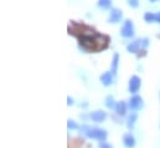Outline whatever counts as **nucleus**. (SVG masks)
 <instances>
[{"label":"nucleus","instance_id":"obj_1","mask_svg":"<svg viewBox=\"0 0 160 148\" xmlns=\"http://www.w3.org/2000/svg\"><path fill=\"white\" fill-rule=\"evenodd\" d=\"M81 132L88 137V138H92V140H96L98 142H104L108 137V133L106 130H102V128H98V127H89L87 124H83L80 128Z\"/></svg>","mask_w":160,"mask_h":148},{"label":"nucleus","instance_id":"obj_2","mask_svg":"<svg viewBox=\"0 0 160 148\" xmlns=\"http://www.w3.org/2000/svg\"><path fill=\"white\" fill-rule=\"evenodd\" d=\"M97 35V34H96ZM94 35V36H96ZM94 36H80L78 39V44L80 47L84 51H97L96 49V40Z\"/></svg>","mask_w":160,"mask_h":148},{"label":"nucleus","instance_id":"obj_3","mask_svg":"<svg viewBox=\"0 0 160 148\" xmlns=\"http://www.w3.org/2000/svg\"><path fill=\"white\" fill-rule=\"evenodd\" d=\"M120 35L125 39H129V37L134 36V25H133V21L127 19L120 29Z\"/></svg>","mask_w":160,"mask_h":148},{"label":"nucleus","instance_id":"obj_4","mask_svg":"<svg viewBox=\"0 0 160 148\" xmlns=\"http://www.w3.org/2000/svg\"><path fill=\"white\" fill-rule=\"evenodd\" d=\"M143 105H144L143 103V98L140 96H138V95L132 96L130 100L128 101V107L133 112H137L139 111V110H142L143 108Z\"/></svg>","mask_w":160,"mask_h":148},{"label":"nucleus","instance_id":"obj_5","mask_svg":"<svg viewBox=\"0 0 160 148\" xmlns=\"http://www.w3.org/2000/svg\"><path fill=\"white\" fill-rule=\"evenodd\" d=\"M140 86H142V80H140V78H139L137 75H134V76H132V77L129 78L128 90H129V92H130V93L135 95V93L139 91Z\"/></svg>","mask_w":160,"mask_h":148},{"label":"nucleus","instance_id":"obj_6","mask_svg":"<svg viewBox=\"0 0 160 148\" xmlns=\"http://www.w3.org/2000/svg\"><path fill=\"white\" fill-rule=\"evenodd\" d=\"M123 18V13L118 8H112L109 11V18H108V23L111 24H118Z\"/></svg>","mask_w":160,"mask_h":148},{"label":"nucleus","instance_id":"obj_7","mask_svg":"<svg viewBox=\"0 0 160 148\" xmlns=\"http://www.w3.org/2000/svg\"><path fill=\"white\" fill-rule=\"evenodd\" d=\"M94 40H96V49H97V51L107 49L108 42H109V37L108 36H104V35H99V34H97V35L94 36Z\"/></svg>","mask_w":160,"mask_h":148},{"label":"nucleus","instance_id":"obj_8","mask_svg":"<svg viewBox=\"0 0 160 148\" xmlns=\"http://www.w3.org/2000/svg\"><path fill=\"white\" fill-rule=\"evenodd\" d=\"M89 118H91L93 122L99 123V122H103V121L107 118V113L104 111H102V110H97V111L92 112V113L89 114Z\"/></svg>","mask_w":160,"mask_h":148},{"label":"nucleus","instance_id":"obj_9","mask_svg":"<svg viewBox=\"0 0 160 148\" xmlns=\"http://www.w3.org/2000/svg\"><path fill=\"white\" fill-rule=\"evenodd\" d=\"M140 46H142V40L140 39H137V40H134L133 42H130L127 46V50L130 54H137V52L140 51Z\"/></svg>","mask_w":160,"mask_h":148},{"label":"nucleus","instance_id":"obj_10","mask_svg":"<svg viewBox=\"0 0 160 148\" xmlns=\"http://www.w3.org/2000/svg\"><path fill=\"white\" fill-rule=\"evenodd\" d=\"M123 145L125 148H134L135 147V138L132 136V133H125L123 136Z\"/></svg>","mask_w":160,"mask_h":148},{"label":"nucleus","instance_id":"obj_11","mask_svg":"<svg viewBox=\"0 0 160 148\" xmlns=\"http://www.w3.org/2000/svg\"><path fill=\"white\" fill-rule=\"evenodd\" d=\"M113 76H114V75L112 74L111 71H109V72H104L103 75H101L99 80H101V82H102V85L107 87V86H111V85L113 83Z\"/></svg>","mask_w":160,"mask_h":148},{"label":"nucleus","instance_id":"obj_12","mask_svg":"<svg viewBox=\"0 0 160 148\" xmlns=\"http://www.w3.org/2000/svg\"><path fill=\"white\" fill-rule=\"evenodd\" d=\"M127 103L125 102H123V101H120V102H117V105H116V112H117V114L120 116V117H124L125 114H127Z\"/></svg>","mask_w":160,"mask_h":148},{"label":"nucleus","instance_id":"obj_13","mask_svg":"<svg viewBox=\"0 0 160 148\" xmlns=\"http://www.w3.org/2000/svg\"><path fill=\"white\" fill-rule=\"evenodd\" d=\"M118 65H119V54H114L113 55V59H112V64H111V72L113 75L117 74V70H118Z\"/></svg>","mask_w":160,"mask_h":148},{"label":"nucleus","instance_id":"obj_14","mask_svg":"<svg viewBox=\"0 0 160 148\" xmlns=\"http://www.w3.org/2000/svg\"><path fill=\"white\" fill-rule=\"evenodd\" d=\"M137 118H138V114H137L135 112H133V113L128 117V119H127V127H128V130H133V128H134V124H135Z\"/></svg>","mask_w":160,"mask_h":148},{"label":"nucleus","instance_id":"obj_15","mask_svg":"<svg viewBox=\"0 0 160 148\" xmlns=\"http://www.w3.org/2000/svg\"><path fill=\"white\" fill-rule=\"evenodd\" d=\"M104 102H106V107H107V108H109V110H112V108H116V105H117V102L114 101L113 96H107Z\"/></svg>","mask_w":160,"mask_h":148},{"label":"nucleus","instance_id":"obj_16","mask_svg":"<svg viewBox=\"0 0 160 148\" xmlns=\"http://www.w3.org/2000/svg\"><path fill=\"white\" fill-rule=\"evenodd\" d=\"M144 20L147 23H155V13H150V11L145 13L144 14Z\"/></svg>","mask_w":160,"mask_h":148},{"label":"nucleus","instance_id":"obj_17","mask_svg":"<svg viewBox=\"0 0 160 148\" xmlns=\"http://www.w3.org/2000/svg\"><path fill=\"white\" fill-rule=\"evenodd\" d=\"M112 5V0H98V6L102 9H109Z\"/></svg>","mask_w":160,"mask_h":148},{"label":"nucleus","instance_id":"obj_18","mask_svg":"<svg viewBox=\"0 0 160 148\" xmlns=\"http://www.w3.org/2000/svg\"><path fill=\"white\" fill-rule=\"evenodd\" d=\"M67 128L71 131H75V130H78V126H77V123L73 121V119H68L67 121Z\"/></svg>","mask_w":160,"mask_h":148},{"label":"nucleus","instance_id":"obj_19","mask_svg":"<svg viewBox=\"0 0 160 148\" xmlns=\"http://www.w3.org/2000/svg\"><path fill=\"white\" fill-rule=\"evenodd\" d=\"M128 1V5L130 6V8H138L139 6V0H127Z\"/></svg>","mask_w":160,"mask_h":148},{"label":"nucleus","instance_id":"obj_20","mask_svg":"<svg viewBox=\"0 0 160 148\" xmlns=\"http://www.w3.org/2000/svg\"><path fill=\"white\" fill-rule=\"evenodd\" d=\"M98 148H113V147H112L108 142L104 141V142H99V143H98Z\"/></svg>","mask_w":160,"mask_h":148},{"label":"nucleus","instance_id":"obj_21","mask_svg":"<svg viewBox=\"0 0 160 148\" xmlns=\"http://www.w3.org/2000/svg\"><path fill=\"white\" fill-rule=\"evenodd\" d=\"M148 45H149V39H148V37H144V39L142 40V47L145 49Z\"/></svg>","mask_w":160,"mask_h":148},{"label":"nucleus","instance_id":"obj_22","mask_svg":"<svg viewBox=\"0 0 160 148\" xmlns=\"http://www.w3.org/2000/svg\"><path fill=\"white\" fill-rule=\"evenodd\" d=\"M73 103H75V101H73V98H71V97L68 96V97H67V105H68V106H72Z\"/></svg>","mask_w":160,"mask_h":148},{"label":"nucleus","instance_id":"obj_23","mask_svg":"<svg viewBox=\"0 0 160 148\" xmlns=\"http://www.w3.org/2000/svg\"><path fill=\"white\" fill-rule=\"evenodd\" d=\"M155 23H160V13H155Z\"/></svg>","mask_w":160,"mask_h":148},{"label":"nucleus","instance_id":"obj_24","mask_svg":"<svg viewBox=\"0 0 160 148\" xmlns=\"http://www.w3.org/2000/svg\"><path fill=\"white\" fill-rule=\"evenodd\" d=\"M149 1H152V3H155V1H158V0H149Z\"/></svg>","mask_w":160,"mask_h":148}]
</instances>
